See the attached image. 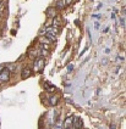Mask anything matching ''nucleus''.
I'll use <instances>...</instances> for the list:
<instances>
[{"mask_svg": "<svg viewBox=\"0 0 126 129\" xmlns=\"http://www.w3.org/2000/svg\"><path fill=\"white\" fill-rule=\"evenodd\" d=\"M10 79V70L4 67L0 72V82H9Z\"/></svg>", "mask_w": 126, "mask_h": 129, "instance_id": "obj_1", "label": "nucleus"}, {"mask_svg": "<svg viewBox=\"0 0 126 129\" xmlns=\"http://www.w3.org/2000/svg\"><path fill=\"white\" fill-rule=\"evenodd\" d=\"M43 68H44V60L43 58H37L34 61V71L40 72Z\"/></svg>", "mask_w": 126, "mask_h": 129, "instance_id": "obj_2", "label": "nucleus"}, {"mask_svg": "<svg viewBox=\"0 0 126 129\" xmlns=\"http://www.w3.org/2000/svg\"><path fill=\"white\" fill-rule=\"evenodd\" d=\"M74 123H72V127H74V128H82V127H83V121H82L81 118H80V117H76V118H75L74 117Z\"/></svg>", "mask_w": 126, "mask_h": 129, "instance_id": "obj_3", "label": "nucleus"}, {"mask_svg": "<svg viewBox=\"0 0 126 129\" xmlns=\"http://www.w3.org/2000/svg\"><path fill=\"white\" fill-rule=\"evenodd\" d=\"M72 123H74V116H69L66 119H65L64 127H65V128H74V127H72Z\"/></svg>", "mask_w": 126, "mask_h": 129, "instance_id": "obj_4", "label": "nucleus"}, {"mask_svg": "<svg viewBox=\"0 0 126 129\" xmlns=\"http://www.w3.org/2000/svg\"><path fill=\"white\" fill-rule=\"evenodd\" d=\"M44 88H45V90H47V91H49V93H53V91H55V90H56V86L52 85L49 82H45L44 83Z\"/></svg>", "mask_w": 126, "mask_h": 129, "instance_id": "obj_5", "label": "nucleus"}, {"mask_svg": "<svg viewBox=\"0 0 126 129\" xmlns=\"http://www.w3.org/2000/svg\"><path fill=\"white\" fill-rule=\"evenodd\" d=\"M31 74H32V71L28 70V68H26V70H23L22 73H21V78L22 79H27L31 77Z\"/></svg>", "mask_w": 126, "mask_h": 129, "instance_id": "obj_6", "label": "nucleus"}, {"mask_svg": "<svg viewBox=\"0 0 126 129\" xmlns=\"http://www.w3.org/2000/svg\"><path fill=\"white\" fill-rule=\"evenodd\" d=\"M55 6H56V9H64L66 6V0H58Z\"/></svg>", "mask_w": 126, "mask_h": 129, "instance_id": "obj_7", "label": "nucleus"}, {"mask_svg": "<svg viewBox=\"0 0 126 129\" xmlns=\"http://www.w3.org/2000/svg\"><path fill=\"white\" fill-rule=\"evenodd\" d=\"M49 104H50L52 106H55V105L58 104V98H56V96H50V98H49Z\"/></svg>", "mask_w": 126, "mask_h": 129, "instance_id": "obj_8", "label": "nucleus"}, {"mask_svg": "<svg viewBox=\"0 0 126 129\" xmlns=\"http://www.w3.org/2000/svg\"><path fill=\"white\" fill-rule=\"evenodd\" d=\"M47 15H48L49 17H55V10L53 11V7H49V9L47 10Z\"/></svg>", "mask_w": 126, "mask_h": 129, "instance_id": "obj_9", "label": "nucleus"}, {"mask_svg": "<svg viewBox=\"0 0 126 129\" xmlns=\"http://www.w3.org/2000/svg\"><path fill=\"white\" fill-rule=\"evenodd\" d=\"M100 17H102V15L100 14H93L92 15V18H96V20H99Z\"/></svg>", "mask_w": 126, "mask_h": 129, "instance_id": "obj_10", "label": "nucleus"}, {"mask_svg": "<svg viewBox=\"0 0 126 129\" xmlns=\"http://www.w3.org/2000/svg\"><path fill=\"white\" fill-rule=\"evenodd\" d=\"M120 22H121V26L125 27V16H122V17L120 18Z\"/></svg>", "mask_w": 126, "mask_h": 129, "instance_id": "obj_11", "label": "nucleus"}, {"mask_svg": "<svg viewBox=\"0 0 126 129\" xmlns=\"http://www.w3.org/2000/svg\"><path fill=\"white\" fill-rule=\"evenodd\" d=\"M99 27H100V23L99 22H94V29H99Z\"/></svg>", "mask_w": 126, "mask_h": 129, "instance_id": "obj_12", "label": "nucleus"}, {"mask_svg": "<svg viewBox=\"0 0 126 129\" xmlns=\"http://www.w3.org/2000/svg\"><path fill=\"white\" fill-rule=\"evenodd\" d=\"M72 70H74V64H69L67 66V72H71Z\"/></svg>", "mask_w": 126, "mask_h": 129, "instance_id": "obj_13", "label": "nucleus"}, {"mask_svg": "<svg viewBox=\"0 0 126 129\" xmlns=\"http://www.w3.org/2000/svg\"><path fill=\"white\" fill-rule=\"evenodd\" d=\"M110 17H111V18H113V20H115V14H114V12H113V14L110 15Z\"/></svg>", "mask_w": 126, "mask_h": 129, "instance_id": "obj_14", "label": "nucleus"}, {"mask_svg": "<svg viewBox=\"0 0 126 129\" xmlns=\"http://www.w3.org/2000/svg\"><path fill=\"white\" fill-rule=\"evenodd\" d=\"M3 68H4V66H3V64H0V71H1Z\"/></svg>", "mask_w": 126, "mask_h": 129, "instance_id": "obj_15", "label": "nucleus"}]
</instances>
